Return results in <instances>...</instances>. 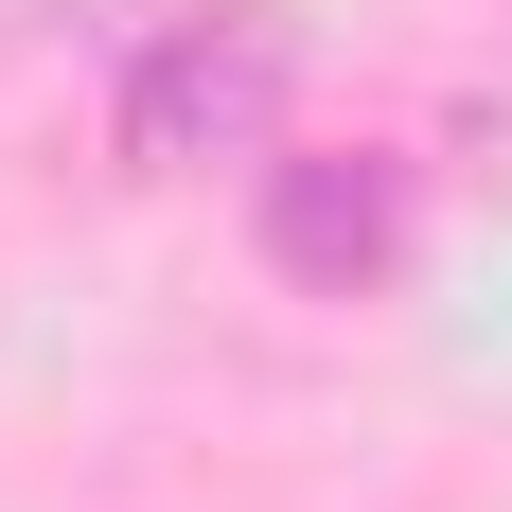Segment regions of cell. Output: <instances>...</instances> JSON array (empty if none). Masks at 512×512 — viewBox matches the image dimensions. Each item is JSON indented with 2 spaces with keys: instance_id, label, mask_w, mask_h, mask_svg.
<instances>
[{
  "instance_id": "obj_1",
  "label": "cell",
  "mask_w": 512,
  "mask_h": 512,
  "mask_svg": "<svg viewBox=\"0 0 512 512\" xmlns=\"http://www.w3.org/2000/svg\"><path fill=\"white\" fill-rule=\"evenodd\" d=\"M283 89H301L283 18H265V0H212V18H159V36H142L106 142H124V177H212V159H265V142H283Z\"/></svg>"
},
{
  "instance_id": "obj_2",
  "label": "cell",
  "mask_w": 512,
  "mask_h": 512,
  "mask_svg": "<svg viewBox=\"0 0 512 512\" xmlns=\"http://www.w3.org/2000/svg\"><path fill=\"white\" fill-rule=\"evenodd\" d=\"M407 159H265V195H248V230H265V265L301 283V301H371L389 265H407Z\"/></svg>"
}]
</instances>
